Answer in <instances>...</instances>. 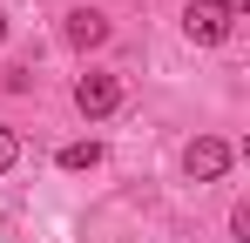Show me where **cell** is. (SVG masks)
Returning <instances> with one entry per match:
<instances>
[{
  "label": "cell",
  "mask_w": 250,
  "mask_h": 243,
  "mask_svg": "<svg viewBox=\"0 0 250 243\" xmlns=\"http://www.w3.org/2000/svg\"><path fill=\"white\" fill-rule=\"evenodd\" d=\"M216 7H230V14H244V7H250V0H216Z\"/></svg>",
  "instance_id": "9c48e42d"
},
{
  "label": "cell",
  "mask_w": 250,
  "mask_h": 243,
  "mask_svg": "<svg viewBox=\"0 0 250 243\" xmlns=\"http://www.w3.org/2000/svg\"><path fill=\"white\" fill-rule=\"evenodd\" d=\"M7 88H14V95H27V88H34V68H27V61H14V68H7Z\"/></svg>",
  "instance_id": "8992f818"
},
{
  "label": "cell",
  "mask_w": 250,
  "mask_h": 243,
  "mask_svg": "<svg viewBox=\"0 0 250 243\" xmlns=\"http://www.w3.org/2000/svg\"><path fill=\"white\" fill-rule=\"evenodd\" d=\"M68 40L88 54V47H102V40H108V20H102L95 7H75V14H68Z\"/></svg>",
  "instance_id": "277c9868"
},
{
  "label": "cell",
  "mask_w": 250,
  "mask_h": 243,
  "mask_svg": "<svg viewBox=\"0 0 250 243\" xmlns=\"http://www.w3.org/2000/svg\"><path fill=\"white\" fill-rule=\"evenodd\" d=\"M230 7H216V0H189L183 7V34L189 40H203V47H216V40H230Z\"/></svg>",
  "instance_id": "6da1fadb"
},
{
  "label": "cell",
  "mask_w": 250,
  "mask_h": 243,
  "mask_svg": "<svg viewBox=\"0 0 250 243\" xmlns=\"http://www.w3.org/2000/svg\"><path fill=\"white\" fill-rule=\"evenodd\" d=\"M230 237L250 243V202H237V209H230Z\"/></svg>",
  "instance_id": "52a82bcc"
},
{
  "label": "cell",
  "mask_w": 250,
  "mask_h": 243,
  "mask_svg": "<svg viewBox=\"0 0 250 243\" xmlns=\"http://www.w3.org/2000/svg\"><path fill=\"white\" fill-rule=\"evenodd\" d=\"M75 108H82L88 122L115 115V108H122V81H115V75H82V81H75Z\"/></svg>",
  "instance_id": "7a4b0ae2"
},
{
  "label": "cell",
  "mask_w": 250,
  "mask_h": 243,
  "mask_svg": "<svg viewBox=\"0 0 250 243\" xmlns=\"http://www.w3.org/2000/svg\"><path fill=\"white\" fill-rule=\"evenodd\" d=\"M95 162H102V142H95V135H88V142H68V149H61V169H75V176H82V169H95Z\"/></svg>",
  "instance_id": "5b68a950"
},
{
  "label": "cell",
  "mask_w": 250,
  "mask_h": 243,
  "mask_svg": "<svg viewBox=\"0 0 250 243\" xmlns=\"http://www.w3.org/2000/svg\"><path fill=\"white\" fill-rule=\"evenodd\" d=\"M183 169H189V182H216V176L230 169V142H223V135H196V142L183 149Z\"/></svg>",
  "instance_id": "3957f363"
},
{
  "label": "cell",
  "mask_w": 250,
  "mask_h": 243,
  "mask_svg": "<svg viewBox=\"0 0 250 243\" xmlns=\"http://www.w3.org/2000/svg\"><path fill=\"white\" fill-rule=\"evenodd\" d=\"M0 40H7V14H0Z\"/></svg>",
  "instance_id": "30bf717a"
},
{
  "label": "cell",
  "mask_w": 250,
  "mask_h": 243,
  "mask_svg": "<svg viewBox=\"0 0 250 243\" xmlns=\"http://www.w3.org/2000/svg\"><path fill=\"white\" fill-rule=\"evenodd\" d=\"M14 156H21V142H14V135L0 128V169H14Z\"/></svg>",
  "instance_id": "ba28073f"
}]
</instances>
